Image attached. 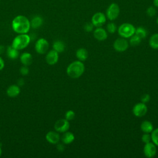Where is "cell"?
Segmentation results:
<instances>
[{"instance_id":"39","label":"cell","mask_w":158,"mask_h":158,"mask_svg":"<svg viewBox=\"0 0 158 158\" xmlns=\"http://www.w3.org/2000/svg\"><path fill=\"white\" fill-rule=\"evenodd\" d=\"M1 154H2V149H1V147L0 146V156H1Z\"/></svg>"},{"instance_id":"22","label":"cell","mask_w":158,"mask_h":158,"mask_svg":"<svg viewBox=\"0 0 158 158\" xmlns=\"http://www.w3.org/2000/svg\"><path fill=\"white\" fill-rule=\"evenodd\" d=\"M52 48L54 50L59 53L62 52L65 50V46L63 41L60 40H56L52 44Z\"/></svg>"},{"instance_id":"30","label":"cell","mask_w":158,"mask_h":158,"mask_svg":"<svg viewBox=\"0 0 158 158\" xmlns=\"http://www.w3.org/2000/svg\"><path fill=\"white\" fill-rule=\"evenodd\" d=\"M141 140L145 144V143H148L149 142H151V135L149 133H144L141 137Z\"/></svg>"},{"instance_id":"25","label":"cell","mask_w":158,"mask_h":158,"mask_svg":"<svg viewBox=\"0 0 158 158\" xmlns=\"http://www.w3.org/2000/svg\"><path fill=\"white\" fill-rule=\"evenodd\" d=\"M129 38H130L129 43L132 46H138L141 41V39L139 37H138L137 35H136L135 34H134L133 36H131Z\"/></svg>"},{"instance_id":"4","label":"cell","mask_w":158,"mask_h":158,"mask_svg":"<svg viewBox=\"0 0 158 158\" xmlns=\"http://www.w3.org/2000/svg\"><path fill=\"white\" fill-rule=\"evenodd\" d=\"M135 30L136 28L131 23H123L118 27L117 31L122 38H129L135 34Z\"/></svg>"},{"instance_id":"11","label":"cell","mask_w":158,"mask_h":158,"mask_svg":"<svg viewBox=\"0 0 158 158\" xmlns=\"http://www.w3.org/2000/svg\"><path fill=\"white\" fill-rule=\"evenodd\" d=\"M157 152L156 146L152 142L145 143L143 148L144 155L148 158L154 157Z\"/></svg>"},{"instance_id":"40","label":"cell","mask_w":158,"mask_h":158,"mask_svg":"<svg viewBox=\"0 0 158 158\" xmlns=\"http://www.w3.org/2000/svg\"><path fill=\"white\" fill-rule=\"evenodd\" d=\"M156 23H157V24L158 25V17H157V19H156Z\"/></svg>"},{"instance_id":"7","label":"cell","mask_w":158,"mask_h":158,"mask_svg":"<svg viewBox=\"0 0 158 158\" xmlns=\"http://www.w3.org/2000/svg\"><path fill=\"white\" fill-rule=\"evenodd\" d=\"M49 46V45L48 41L44 38H41L36 41L35 49L37 53L40 54H44L48 51Z\"/></svg>"},{"instance_id":"19","label":"cell","mask_w":158,"mask_h":158,"mask_svg":"<svg viewBox=\"0 0 158 158\" xmlns=\"http://www.w3.org/2000/svg\"><path fill=\"white\" fill-rule=\"evenodd\" d=\"M76 57L80 61H85L88 56V51L83 48H79L76 51Z\"/></svg>"},{"instance_id":"23","label":"cell","mask_w":158,"mask_h":158,"mask_svg":"<svg viewBox=\"0 0 158 158\" xmlns=\"http://www.w3.org/2000/svg\"><path fill=\"white\" fill-rule=\"evenodd\" d=\"M149 44L154 49H158V33H154L151 36L149 40Z\"/></svg>"},{"instance_id":"29","label":"cell","mask_w":158,"mask_h":158,"mask_svg":"<svg viewBox=\"0 0 158 158\" xmlns=\"http://www.w3.org/2000/svg\"><path fill=\"white\" fill-rule=\"evenodd\" d=\"M75 114L74 111L72 110H69L65 112V118L69 121L72 120L75 118Z\"/></svg>"},{"instance_id":"13","label":"cell","mask_w":158,"mask_h":158,"mask_svg":"<svg viewBox=\"0 0 158 158\" xmlns=\"http://www.w3.org/2000/svg\"><path fill=\"white\" fill-rule=\"evenodd\" d=\"M93 36L96 40L102 41L107 39V32L104 28H102L101 27H96V28L93 31Z\"/></svg>"},{"instance_id":"12","label":"cell","mask_w":158,"mask_h":158,"mask_svg":"<svg viewBox=\"0 0 158 158\" xmlns=\"http://www.w3.org/2000/svg\"><path fill=\"white\" fill-rule=\"evenodd\" d=\"M59 59V53L54 49L49 51L46 56V61L50 65H53L56 64Z\"/></svg>"},{"instance_id":"3","label":"cell","mask_w":158,"mask_h":158,"mask_svg":"<svg viewBox=\"0 0 158 158\" xmlns=\"http://www.w3.org/2000/svg\"><path fill=\"white\" fill-rule=\"evenodd\" d=\"M30 42V37L28 35L19 34L14 38L11 46L18 50H21L27 48Z\"/></svg>"},{"instance_id":"16","label":"cell","mask_w":158,"mask_h":158,"mask_svg":"<svg viewBox=\"0 0 158 158\" xmlns=\"http://www.w3.org/2000/svg\"><path fill=\"white\" fill-rule=\"evenodd\" d=\"M20 92V88L18 85H12L8 87L7 89L6 93L8 96L10 98H14L17 96Z\"/></svg>"},{"instance_id":"28","label":"cell","mask_w":158,"mask_h":158,"mask_svg":"<svg viewBox=\"0 0 158 158\" xmlns=\"http://www.w3.org/2000/svg\"><path fill=\"white\" fill-rule=\"evenodd\" d=\"M156 12L157 11L156 9V7L152 6H149L146 10V13L147 15L149 16V17H153L154 16H155L156 14Z\"/></svg>"},{"instance_id":"24","label":"cell","mask_w":158,"mask_h":158,"mask_svg":"<svg viewBox=\"0 0 158 158\" xmlns=\"http://www.w3.org/2000/svg\"><path fill=\"white\" fill-rule=\"evenodd\" d=\"M147 30L143 27H138L135 30V34L141 39L144 38L147 36Z\"/></svg>"},{"instance_id":"9","label":"cell","mask_w":158,"mask_h":158,"mask_svg":"<svg viewBox=\"0 0 158 158\" xmlns=\"http://www.w3.org/2000/svg\"><path fill=\"white\" fill-rule=\"evenodd\" d=\"M54 129L57 132L64 133L70 128L69 121L65 118H60L56 122L54 123Z\"/></svg>"},{"instance_id":"20","label":"cell","mask_w":158,"mask_h":158,"mask_svg":"<svg viewBox=\"0 0 158 158\" xmlns=\"http://www.w3.org/2000/svg\"><path fill=\"white\" fill-rule=\"evenodd\" d=\"M6 52H7V57L12 60L16 59L19 57V50L14 48L12 46H8Z\"/></svg>"},{"instance_id":"27","label":"cell","mask_w":158,"mask_h":158,"mask_svg":"<svg viewBox=\"0 0 158 158\" xmlns=\"http://www.w3.org/2000/svg\"><path fill=\"white\" fill-rule=\"evenodd\" d=\"M151 141L156 146H158V127L155 130H153L151 134Z\"/></svg>"},{"instance_id":"34","label":"cell","mask_w":158,"mask_h":158,"mask_svg":"<svg viewBox=\"0 0 158 158\" xmlns=\"http://www.w3.org/2000/svg\"><path fill=\"white\" fill-rule=\"evenodd\" d=\"M57 149L60 152H62L64 150V146L62 144H57Z\"/></svg>"},{"instance_id":"35","label":"cell","mask_w":158,"mask_h":158,"mask_svg":"<svg viewBox=\"0 0 158 158\" xmlns=\"http://www.w3.org/2000/svg\"><path fill=\"white\" fill-rule=\"evenodd\" d=\"M4 61L2 58L0 56V70H2L4 67Z\"/></svg>"},{"instance_id":"8","label":"cell","mask_w":158,"mask_h":158,"mask_svg":"<svg viewBox=\"0 0 158 158\" xmlns=\"http://www.w3.org/2000/svg\"><path fill=\"white\" fill-rule=\"evenodd\" d=\"M129 46V43L126 38H119L115 40L113 44V47L114 49L117 52H123L125 51Z\"/></svg>"},{"instance_id":"26","label":"cell","mask_w":158,"mask_h":158,"mask_svg":"<svg viewBox=\"0 0 158 158\" xmlns=\"http://www.w3.org/2000/svg\"><path fill=\"white\" fill-rule=\"evenodd\" d=\"M106 30H107V31L108 33H109L110 34H113L117 31V27L116 24L114 22H109L107 24Z\"/></svg>"},{"instance_id":"18","label":"cell","mask_w":158,"mask_h":158,"mask_svg":"<svg viewBox=\"0 0 158 158\" xmlns=\"http://www.w3.org/2000/svg\"><path fill=\"white\" fill-rule=\"evenodd\" d=\"M141 130L144 133H150L152 131L154 130V127L152 123L148 120H144L143 121L140 125Z\"/></svg>"},{"instance_id":"21","label":"cell","mask_w":158,"mask_h":158,"mask_svg":"<svg viewBox=\"0 0 158 158\" xmlns=\"http://www.w3.org/2000/svg\"><path fill=\"white\" fill-rule=\"evenodd\" d=\"M43 22V18L39 15H36L30 21V25L33 28H38L42 25Z\"/></svg>"},{"instance_id":"31","label":"cell","mask_w":158,"mask_h":158,"mask_svg":"<svg viewBox=\"0 0 158 158\" xmlns=\"http://www.w3.org/2000/svg\"><path fill=\"white\" fill-rule=\"evenodd\" d=\"M83 28L86 32H91L93 30L94 25L91 22H88L84 25Z\"/></svg>"},{"instance_id":"14","label":"cell","mask_w":158,"mask_h":158,"mask_svg":"<svg viewBox=\"0 0 158 158\" xmlns=\"http://www.w3.org/2000/svg\"><path fill=\"white\" fill-rule=\"evenodd\" d=\"M60 137L58 132L50 131H48L46 135V139L47 141L51 144H57L60 141Z\"/></svg>"},{"instance_id":"41","label":"cell","mask_w":158,"mask_h":158,"mask_svg":"<svg viewBox=\"0 0 158 158\" xmlns=\"http://www.w3.org/2000/svg\"><path fill=\"white\" fill-rule=\"evenodd\" d=\"M0 139H1V136H0Z\"/></svg>"},{"instance_id":"10","label":"cell","mask_w":158,"mask_h":158,"mask_svg":"<svg viewBox=\"0 0 158 158\" xmlns=\"http://www.w3.org/2000/svg\"><path fill=\"white\" fill-rule=\"evenodd\" d=\"M148 111V107L146 104L143 102H138L133 107V114L135 116L141 117L144 116Z\"/></svg>"},{"instance_id":"5","label":"cell","mask_w":158,"mask_h":158,"mask_svg":"<svg viewBox=\"0 0 158 158\" xmlns=\"http://www.w3.org/2000/svg\"><path fill=\"white\" fill-rule=\"evenodd\" d=\"M120 9L119 6L115 2H112L107 7L106 16L109 20L114 21L117 19L120 14Z\"/></svg>"},{"instance_id":"2","label":"cell","mask_w":158,"mask_h":158,"mask_svg":"<svg viewBox=\"0 0 158 158\" xmlns=\"http://www.w3.org/2000/svg\"><path fill=\"white\" fill-rule=\"evenodd\" d=\"M85 71V65L82 61L75 60L71 62L67 67L66 72L69 77L76 79L80 77Z\"/></svg>"},{"instance_id":"15","label":"cell","mask_w":158,"mask_h":158,"mask_svg":"<svg viewBox=\"0 0 158 158\" xmlns=\"http://www.w3.org/2000/svg\"><path fill=\"white\" fill-rule=\"evenodd\" d=\"M20 60L23 65L29 66L33 62V57L30 53L25 52L20 55Z\"/></svg>"},{"instance_id":"38","label":"cell","mask_w":158,"mask_h":158,"mask_svg":"<svg viewBox=\"0 0 158 158\" xmlns=\"http://www.w3.org/2000/svg\"><path fill=\"white\" fill-rule=\"evenodd\" d=\"M4 51V47L2 45H0V54H2Z\"/></svg>"},{"instance_id":"1","label":"cell","mask_w":158,"mask_h":158,"mask_svg":"<svg viewBox=\"0 0 158 158\" xmlns=\"http://www.w3.org/2000/svg\"><path fill=\"white\" fill-rule=\"evenodd\" d=\"M30 22L29 19L23 15L15 17L12 21V28L17 33H27L30 29Z\"/></svg>"},{"instance_id":"36","label":"cell","mask_w":158,"mask_h":158,"mask_svg":"<svg viewBox=\"0 0 158 158\" xmlns=\"http://www.w3.org/2000/svg\"><path fill=\"white\" fill-rule=\"evenodd\" d=\"M23 84H24V81H23V80L22 78L19 79V81H18V85H19V86H22V85H23Z\"/></svg>"},{"instance_id":"17","label":"cell","mask_w":158,"mask_h":158,"mask_svg":"<svg viewBox=\"0 0 158 158\" xmlns=\"http://www.w3.org/2000/svg\"><path fill=\"white\" fill-rule=\"evenodd\" d=\"M75 139V136L72 132L65 131L62 136L61 140L65 144H69L72 143Z\"/></svg>"},{"instance_id":"32","label":"cell","mask_w":158,"mask_h":158,"mask_svg":"<svg viewBox=\"0 0 158 158\" xmlns=\"http://www.w3.org/2000/svg\"><path fill=\"white\" fill-rule=\"evenodd\" d=\"M20 72L22 75H27L29 73V69H28V66L23 65L20 69Z\"/></svg>"},{"instance_id":"37","label":"cell","mask_w":158,"mask_h":158,"mask_svg":"<svg viewBox=\"0 0 158 158\" xmlns=\"http://www.w3.org/2000/svg\"><path fill=\"white\" fill-rule=\"evenodd\" d=\"M154 6L158 8V0H153Z\"/></svg>"},{"instance_id":"33","label":"cell","mask_w":158,"mask_h":158,"mask_svg":"<svg viewBox=\"0 0 158 158\" xmlns=\"http://www.w3.org/2000/svg\"><path fill=\"white\" fill-rule=\"evenodd\" d=\"M150 96L149 94H144L143 95L141 96V102H143L144 104L148 102L150 100Z\"/></svg>"},{"instance_id":"6","label":"cell","mask_w":158,"mask_h":158,"mask_svg":"<svg viewBox=\"0 0 158 158\" xmlns=\"http://www.w3.org/2000/svg\"><path fill=\"white\" fill-rule=\"evenodd\" d=\"M106 14L101 12H97L94 13L91 17V23L96 27H102L106 22Z\"/></svg>"}]
</instances>
